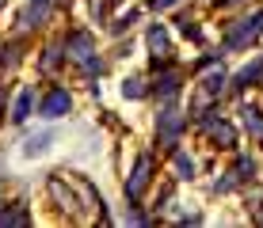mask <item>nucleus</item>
I'll return each mask as SVG.
<instances>
[{
    "label": "nucleus",
    "instance_id": "obj_1",
    "mask_svg": "<svg viewBox=\"0 0 263 228\" xmlns=\"http://www.w3.org/2000/svg\"><path fill=\"white\" fill-rule=\"evenodd\" d=\"M202 133H210L214 144H221V149H233V141H237V130L221 118H202Z\"/></svg>",
    "mask_w": 263,
    "mask_h": 228
},
{
    "label": "nucleus",
    "instance_id": "obj_2",
    "mask_svg": "<svg viewBox=\"0 0 263 228\" xmlns=\"http://www.w3.org/2000/svg\"><path fill=\"white\" fill-rule=\"evenodd\" d=\"M69 107H72V99H69V91H65V88H50V91H46V99H42V114H46V118H61V114H69Z\"/></svg>",
    "mask_w": 263,
    "mask_h": 228
},
{
    "label": "nucleus",
    "instance_id": "obj_3",
    "mask_svg": "<svg viewBox=\"0 0 263 228\" xmlns=\"http://www.w3.org/2000/svg\"><path fill=\"white\" fill-rule=\"evenodd\" d=\"M259 31H263V12H259V15H252V19H244L237 31H229V46H233V50H240V46H248Z\"/></svg>",
    "mask_w": 263,
    "mask_h": 228
},
{
    "label": "nucleus",
    "instance_id": "obj_4",
    "mask_svg": "<svg viewBox=\"0 0 263 228\" xmlns=\"http://www.w3.org/2000/svg\"><path fill=\"white\" fill-rule=\"evenodd\" d=\"M149 171H153V156H141L138 168H134V175H130V182H126V194H130V198H138L141 190H145V182H149Z\"/></svg>",
    "mask_w": 263,
    "mask_h": 228
},
{
    "label": "nucleus",
    "instance_id": "obj_5",
    "mask_svg": "<svg viewBox=\"0 0 263 228\" xmlns=\"http://www.w3.org/2000/svg\"><path fill=\"white\" fill-rule=\"evenodd\" d=\"M53 8V0H31L23 12V27H39L42 19H46V12Z\"/></svg>",
    "mask_w": 263,
    "mask_h": 228
},
{
    "label": "nucleus",
    "instance_id": "obj_6",
    "mask_svg": "<svg viewBox=\"0 0 263 228\" xmlns=\"http://www.w3.org/2000/svg\"><path fill=\"white\" fill-rule=\"evenodd\" d=\"M149 46H153V57H168V34L164 27H149Z\"/></svg>",
    "mask_w": 263,
    "mask_h": 228
},
{
    "label": "nucleus",
    "instance_id": "obj_7",
    "mask_svg": "<svg viewBox=\"0 0 263 228\" xmlns=\"http://www.w3.org/2000/svg\"><path fill=\"white\" fill-rule=\"evenodd\" d=\"M31 91H20L15 95V103H12V122H23V118H31Z\"/></svg>",
    "mask_w": 263,
    "mask_h": 228
},
{
    "label": "nucleus",
    "instance_id": "obj_8",
    "mask_svg": "<svg viewBox=\"0 0 263 228\" xmlns=\"http://www.w3.org/2000/svg\"><path fill=\"white\" fill-rule=\"evenodd\" d=\"M160 137H164V141H168V137H172V141L179 137V118L172 114V111H164V114H160Z\"/></svg>",
    "mask_w": 263,
    "mask_h": 228
},
{
    "label": "nucleus",
    "instance_id": "obj_9",
    "mask_svg": "<svg viewBox=\"0 0 263 228\" xmlns=\"http://www.w3.org/2000/svg\"><path fill=\"white\" fill-rule=\"evenodd\" d=\"M256 76H263V61H256V65H248V69H244L240 76L233 80V88H244V84H248V80H256Z\"/></svg>",
    "mask_w": 263,
    "mask_h": 228
},
{
    "label": "nucleus",
    "instance_id": "obj_10",
    "mask_svg": "<svg viewBox=\"0 0 263 228\" xmlns=\"http://www.w3.org/2000/svg\"><path fill=\"white\" fill-rule=\"evenodd\" d=\"M0 224H27L23 209H0Z\"/></svg>",
    "mask_w": 263,
    "mask_h": 228
},
{
    "label": "nucleus",
    "instance_id": "obj_11",
    "mask_svg": "<svg viewBox=\"0 0 263 228\" xmlns=\"http://www.w3.org/2000/svg\"><path fill=\"white\" fill-rule=\"evenodd\" d=\"M244 122H248V130L256 133V137H263V118H259V111H252V107H248V111H244Z\"/></svg>",
    "mask_w": 263,
    "mask_h": 228
},
{
    "label": "nucleus",
    "instance_id": "obj_12",
    "mask_svg": "<svg viewBox=\"0 0 263 228\" xmlns=\"http://www.w3.org/2000/svg\"><path fill=\"white\" fill-rule=\"evenodd\" d=\"M50 144V133H39V137H31V144H27V156H39L42 149Z\"/></svg>",
    "mask_w": 263,
    "mask_h": 228
},
{
    "label": "nucleus",
    "instance_id": "obj_13",
    "mask_svg": "<svg viewBox=\"0 0 263 228\" xmlns=\"http://www.w3.org/2000/svg\"><path fill=\"white\" fill-rule=\"evenodd\" d=\"M176 168H179V175H183V179H191V156H187V152H176Z\"/></svg>",
    "mask_w": 263,
    "mask_h": 228
},
{
    "label": "nucleus",
    "instance_id": "obj_14",
    "mask_svg": "<svg viewBox=\"0 0 263 228\" xmlns=\"http://www.w3.org/2000/svg\"><path fill=\"white\" fill-rule=\"evenodd\" d=\"M176 88H179L176 76H160V88L157 91H160V95H176Z\"/></svg>",
    "mask_w": 263,
    "mask_h": 228
},
{
    "label": "nucleus",
    "instance_id": "obj_15",
    "mask_svg": "<svg viewBox=\"0 0 263 228\" xmlns=\"http://www.w3.org/2000/svg\"><path fill=\"white\" fill-rule=\"evenodd\" d=\"M126 95L138 99V95H145V88H138V80H130V84H126Z\"/></svg>",
    "mask_w": 263,
    "mask_h": 228
},
{
    "label": "nucleus",
    "instance_id": "obj_16",
    "mask_svg": "<svg viewBox=\"0 0 263 228\" xmlns=\"http://www.w3.org/2000/svg\"><path fill=\"white\" fill-rule=\"evenodd\" d=\"M168 4H176V0H157V8H168Z\"/></svg>",
    "mask_w": 263,
    "mask_h": 228
}]
</instances>
